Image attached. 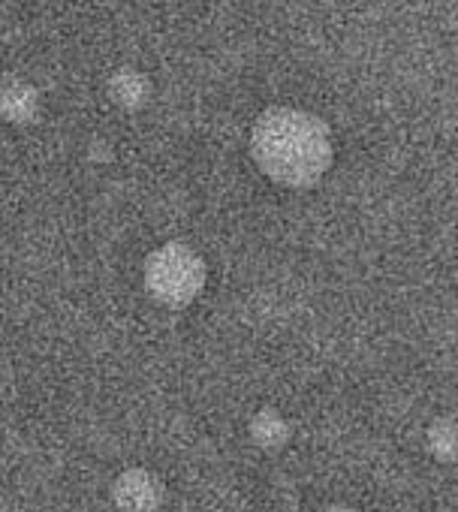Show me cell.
<instances>
[{"label":"cell","mask_w":458,"mask_h":512,"mask_svg":"<svg viewBox=\"0 0 458 512\" xmlns=\"http://www.w3.org/2000/svg\"><path fill=\"white\" fill-rule=\"evenodd\" d=\"M257 166L284 187H311L332 166V133L326 121L305 109L272 106L251 130Z\"/></svg>","instance_id":"cell-1"},{"label":"cell","mask_w":458,"mask_h":512,"mask_svg":"<svg viewBox=\"0 0 458 512\" xmlns=\"http://www.w3.org/2000/svg\"><path fill=\"white\" fill-rule=\"evenodd\" d=\"M145 287L160 305L187 308L205 290L202 256L181 241L157 247L145 260Z\"/></svg>","instance_id":"cell-2"},{"label":"cell","mask_w":458,"mask_h":512,"mask_svg":"<svg viewBox=\"0 0 458 512\" xmlns=\"http://www.w3.org/2000/svg\"><path fill=\"white\" fill-rule=\"evenodd\" d=\"M163 479L148 467H127L112 482V500L121 512H157L163 506Z\"/></svg>","instance_id":"cell-3"},{"label":"cell","mask_w":458,"mask_h":512,"mask_svg":"<svg viewBox=\"0 0 458 512\" xmlns=\"http://www.w3.org/2000/svg\"><path fill=\"white\" fill-rule=\"evenodd\" d=\"M0 112H4L10 124H19V127L31 124L40 115V91L25 79L7 76L4 91H0Z\"/></svg>","instance_id":"cell-4"},{"label":"cell","mask_w":458,"mask_h":512,"mask_svg":"<svg viewBox=\"0 0 458 512\" xmlns=\"http://www.w3.org/2000/svg\"><path fill=\"white\" fill-rule=\"evenodd\" d=\"M112 103L124 112H139L145 109V103L151 100V82L145 73L133 70V67H121L109 76V85H106Z\"/></svg>","instance_id":"cell-5"},{"label":"cell","mask_w":458,"mask_h":512,"mask_svg":"<svg viewBox=\"0 0 458 512\" xmlns=\"http://www.w3.org/2000/svg\"><path fill=\"white\" fill-rule=\"evenodd\" d=\"M248 434H251V440H254L260 449L278 452V449L287 446L293 428H290V422H287L284 413H278L275 407H263V410L254 413V419H251V425H248Z\"/></svg>","instance_id":"cell-6"},{"label":"cell","mask_w":458,"mask_h":512,"mask_svg":"<svg viewBox=\"0 0 458 512\" xmlns=\"http://www.w3.org/2000/svg\"><path fill=\"white\" fill-rule=\"evenodd\" d=\"M425 449L440 461V464H458V419L452 416H437L425 428Z\"/></svg>","instance_id":"cell-7"},{"label":"cell","mask_w":458,"mask_h":512,"mask_svg":"<svg viewBox=\"0 0 458 512\" xmlns=\"http://www.w3.org/2000/svg\"><path fill=\"white\" fill-rule=\"evenodd\" d=\"M323 512H356V509H350V506H329V509H323Z\"/></svg>","instance_id":"cell-8"}]
</instances>
